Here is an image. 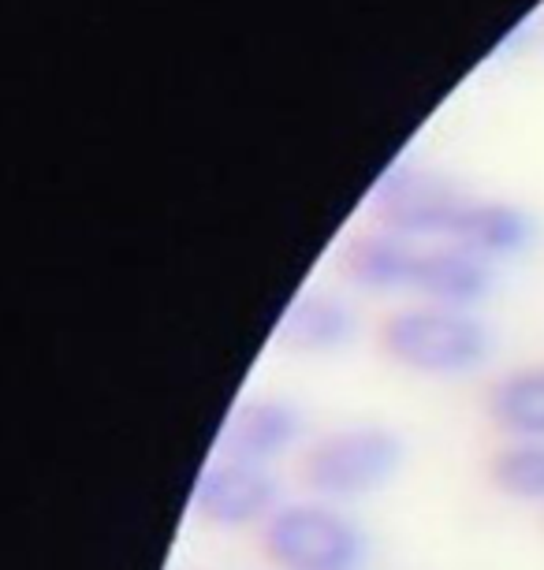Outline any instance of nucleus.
I'll return each mask as SVG.
<instances>
[{
	"mask_svg": "<svg viewBox=\"0 0 544 570\" xmlns=\"http://www.w3.org/2000/svg\"><path fill=\"white\" fill-rule=\"evenodd\" d=\"M377 347L392 365L422 376H466L493 354V332L474 309L411 303L377 328Z\"/></svg>",
	"mask_w": 544,
	"mask_h": 570,
	"instance_id": "f257e3e1",
	"label": "nucleus"
},
{
	"mask_svg": "<svg viewBox=\"0 0 544 570\" xmlns=\"http://www.w3.org/2000/svg\"><path fill=\"white\" fill-rule=\"evenodd\" d=\"M403 466V440L384 425H344L298 451V485L314 500L350 503L388 485Z\"/></svg>",
	"mask_w": 544,
	"mask_h": 570,
	"instance_id": "f03ea898",
	"label": "nucleus"
},
{
	"mask_svg": "<svg viewBox=\"0 0 544 570\" xmlns=\"http://www.w3.org/2000/svg\"><path fill=\"white\" fill-rule=\"evenodd\" d=\"M273 570H358L369 556L366 530L328 500H284L258 530Z\"/></svg>",
	"mask_w": 544,
	"mask_h": 570,
	"instance_id": "7ed1b4c3",
	"label": "nucleus"
},
{
	"mask_svg": "<svg viewBox=\"0 0 544 570\" xmlns=\"http://www.w3.org/2000/svg\"><path fill=\"white\" fill-rule=\"evenodd\" d=\"M463 198L466 195L455 183L403 157L392 160L373 187V213L384 232H396L411 243H436L447 239V228H452Z\"/></svg>",
	"mask_w": 544,
	"mask_h": 570,
	"instance_id": "20e7f679",
	"label": "nucleus"
},
{
	"mask_svg": "<svg viewBox=\"0 0 544 570\" xmlns=\"http://www.w3.org/2000/svg\"><path fill=\"white\" fill-rule=\"evenodd\" d=\"M190 500H195L198 519L217 525V530H247V525L261 530L273 519V511L284 503V489L280 478L265 462H250L220 451L198 473Z\"/></svg>",
	"mask_w": 544,
	"mask_h": 570,
	"instance_id": "39448f33",
	"label": "nucleus"
},
{
	"mask_svg": "<svg viewBox=\"0 0 544 570\" xmlns=\"http://www.w3.org/2000/svg\"><path fill=\"white\" fill-rule=\"evenodd\" d=\"M493 262L458 243L436 239L418 243V257H414L411 295L414 303L452 306V309H474L485 303L493 292Z\"/></svg>",
	"mask_w": 544,
	"mask_h": 570,
	"instance_id": "423d86ee",
	"label": "nucleus"
},
{
	"mask_svg": "<svg viewBox=\"0 0 544 570\" xmlns=\"http://www.w3.org/2000/svg\"><path fill=\"white\" fill-rule=\"evenodd\" d=\"M298 436H303V414L295 403L280 400V395H254L228 414L220 448L228 455L269 466L273 459L287 455L298 444Z\"/></svg>",
	"mask_w": 544,
	"mask_h": 570,
	"instance_id": "0eeeda50",
	"label": "nucleus"
},
{
	"mask_svg": "<svg viewBox=\"0 0 544 570\" xmlns=\"http://www.w3.org/2000/svg\"><path fill=\"white\" fill-rule=\"evenodd\" d=\"M414 257H418V243L373 228L350 235L339 250V273L350 287L366 295H411Z\"/></svg>",
	"mask_w": 544,
	"mask_h": 570,
	"instance_id": "6e6552de",
	"label": "nucleus"
},
{
	"mask_svg": "<svg viewBox=\"0 0 544 570\" xmlns=\"http://www.w3.org/2000/svg\"><path fill=\"white\" fill-rule=\"evenodd\" d=\"M533 239V220L530 213L515 206L507 198H474L466 195L458 202L455 220L447 228V243H458L466 250L488 257H515Z\"/></svg>",
	"mask_w": 544,
	"mask_h": 570,
	"instance_id": "1a4fd4ad",
	"label": "nucleus"
},
{
	"mask_svg": "<svg viewBox=\"0 0 544 570\" xmlns=\"http://www.w3.org/2000/svg\"><path fill=\"white\" fill-rule=\"evenodd\" d=\"M350 336H355V314L344 298L328 292L295 295L276 328V340L298 354L339 351Z\"/></svg>",
	"mask_w": 544,
	"mask_h": 570,
	"instance_id": "9d476101",
	"label": "nucleus"
},
{
	"mask_svg": "<svg viewBox=\"0 0 544 570\" xmlns=\"http://www.w3.org/2000/svg\"><path fill=\"white\" fill-rule=\"evenodd\" d=\"M485 414L507 440H544V365L496 376L485 392Z\"/></svg>",
	"mask_w": 544,
	"mask_h": 570,
	"instance_id": "9b49d317",
	"label": "nucleus"
},
{
	"mask_svg": "<svg viewBox=\"0 0 544 570\" xmlns=\"http://www.w3.org/2000/svg\"><path fill=\"white\" fill-rule=\"evenodd\" d=\"M488 481L500 497L544 503V440H507L488 459Z\"/></svg>",
	"mask_w": 544,
	"mask_h": 570,
	"instance_id": "f8f14e48",
	"label": "nucleus"
}]
</instances>
